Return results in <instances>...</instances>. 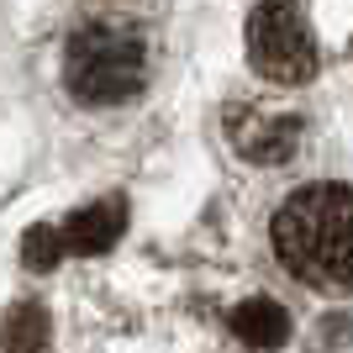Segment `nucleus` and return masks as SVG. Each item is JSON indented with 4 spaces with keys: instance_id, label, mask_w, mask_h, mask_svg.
<instances>
[{
    "instance_id": "nucleus-1",
    "label": "nucleus",
    "mask_w": 353,
    "mask_h": 353,
    "mask_svg": "<svg viewBox=\"0 0 353 353\" xmlns=\"http://www.w3.org/2000/svg\"><path fill=\"white\" fill-rule=\"evenodd\" d=\"M274 253L295 280L322 290H353V190L306 185L274 216Z\"/></svg>"
},
{
    "instance_id": "nucleus-2",
    "label": "nucleus",
    "mask_w": 353,
    "mask_h": 353,
    "mask_svg": "<svg viewBox=\"0 0 353 353\" xmlns=\"http://www.w3.org/2000/svg\"><path fill=\"white\" fill-rule=\"evenodd\" d=\"M148 79V43L121 21H85L63 48V85L85 105H121Z\"/></svg>"
},
{
    "instance_id": "nucleus-3",
    "label": "nucleus",
    "mask_w": 353,
    "mask_h": 353,
    "mask_svg": "<svg viewBox=\"0 0 353 353\" xmlns=\"http://www.w3.org/2000/svg\"><path fill=\"white\" fill-rule=\"evenodd\" d=\"M248 63L269 85H306L316 74V37L301 0H259L248 16Z\"/></svg>"
},
{
    "instance_id": "nucleus-4",
    "label": "nucleus",
    "mask_w": 353,
    "mask_h": 353,
    "mask_svg": "<svg viewBox=\"0 0 353 353\" xmlns=\"http://www.w3.org/2000/svg\"><path fill=\"white\" fill-rule=\"evenodd\" d=\"M227 137L253 163H285L301 148V117L264 111V105H237L232 117H227Z\"/></svg>"
},
{
    "instance_id": "nucleus-5",
    "label": "nucleus",
    "mask_w": 353,
    "mask_h": 353,
    "mask_svg": "<svg viewBox=\"0 0 353 353\" xmlns=\"http://www.w3.org/2000/svg\"><path fill=\"white\" fill-rule=\"evenodd\" d=\"M121 227H127V206L117 195H105L95 206H79L74 216H63L59 237H63V253H105L121 237Z\"/></svg>"
},
{
    "instance_id": "nucleus-6",
    "label": "nucleus",
    "mask_w": 353,
    "mask_h": 353,
    "mask_svg": "<svg viewBox=\"0 0 353 353\" xmlns=\"http://www.w3.org/2000/svg\"><path fill=\"white\" fill-rule=\"evenodd\" d=\"M232 332H237V343L269 353V348H280V343L290 338V316H285V306L274 295H248V301L232 311Z\"/></svg>"
},
{
    "instance_id": "nucleus-7",
    "label": "nucleus",
    "mask_w": 353,
    "mask_h": 353,
    "mask_svg": "<svg viewBox=\"0 0 353 353\" xmlns=\"http://www.w3.org/2000/svg\"><path fill=\"white\" fill-rule=\"evenodd\" d=\"M0 343L6 353H43L48 348V311L37 301H16L0 322Z\"/></svg>"
},
{
    "instance_id": "nucleus-8",
    "label": "nucleus",
    "mask_w": 353,
    "mask_h": 353,
    "mask_svg": "<svg viewBox=\"0 0 353 353\" xmlns=\"http://www.w3.org/2000/svg\"><path fill=\"white\" fill-rule=\"evenodd\" d=\"M21 259H27V269H53L63 259V237H59V221H48V227H32L27 237H21Z\"/></svg>"
}]
</instances>
